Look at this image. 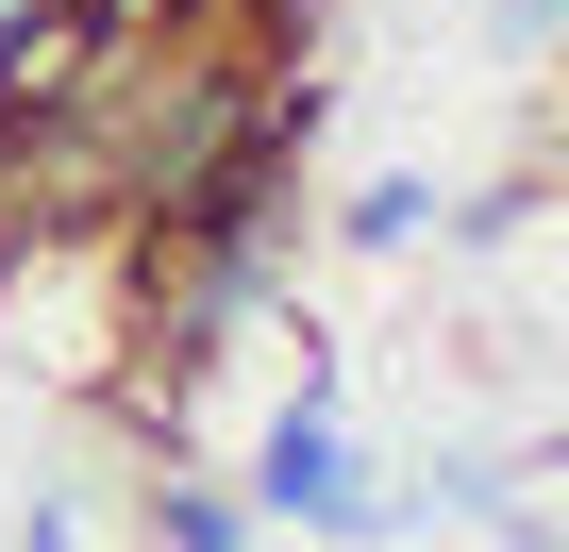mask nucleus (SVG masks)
<instances>
[{
  "label": "nucleus",
  "instance_id": "nucleus-1",
  "mask_svg": "<svg viewBox=\"0 0 569 552\" xmlns=\"http://www.w3.org/2000/svg\"><path fill=\"white\" fill-rule=\"evenodd\" d=\"M251 535H369L386 502H369V452H352V419H336V369H302V402L268 419V452H251Z\"/></svg>",
  "mask_w": 569,
  "mask_h": 552
},
{
  "label": "nucleus",
  "instance_id": "nucleus-2",
  "mask_svg": "<svg viewBox=\"0 0 569 552\" xmlns=\"http://www.w3.org/2000/svg\"><path fill=\"white\" fill-rule=\"evenodd\" d=\"M336 234H352V251H419V234H436V184H419V168H386V184H352V201H336Z\"/></svg>",
  "mask_w": 569,
  "mask_h": 552
},
{
  "label": "nucleus",
  "instance_id": "nucleus-3",
  "mask_svg": "<svg viewBox=\"0 0 569 552\" xmlns=\"http://www.w3.org/2000/svg\"><path fill=\"white\" fill-rule=\"evenodd\" d=\"M151 535H168V552H234L251 502H234V485H151Z\"/></svg>",
  "mask_w": 569,
  "mask_h": 552
},
{
  "label": "nucleus",
  "instance_id": "nucleus-4",
  "mask_svg": "<svg viewBox=\"0 0 569 552\" xmlns=\"http://www.w3.org/2000/svg\"><path fill=\"white\" fill-rule=\"evenodd\" d=\"M552 18H569V0H502V18H486V51H502V68H536V51H552Z\"/></svg>",
  "mask_w": 569,
  "mask_h": 552
},
{
  "label": "nucleus",
  "instance_id": "nucleus-5",
  "mask_svg": "<svg viewBox=\"0 0 569 552\" xmlns=\"http://www.w3.org/2000/svg\"><path fill=\"white\" fill-rule=\"evenodd\" d=\"M18 18H34V0H0V34H18Z\"/></svg>",
  "mask_w": 569,
  "mask_h": 552
}]
</instances>
